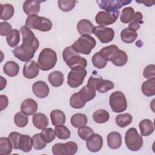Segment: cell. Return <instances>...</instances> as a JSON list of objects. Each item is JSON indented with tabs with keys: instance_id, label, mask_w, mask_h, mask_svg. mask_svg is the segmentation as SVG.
I'll return each instance as SVG.
<instances>
[{
	"instance_id": "obj_1",
	"label": "cell",
	"mask_w": 155,
	"mask_h": 155,
	"mask_svg": "<svg viewBox=\"0 0 155 155\" xmlns=\"http://www.w3.org/2000/svg\"><path fill=\"white\" fill-rule=\"evenodd\" d=\"M20 32L22 36V44L12 51L14 56L22 62H28L34 56L39 47V42L33 31L25 25L22 26Z\"/></svg>"
},
{
	"instance_id": "obj_2",
	"label": "cell",
	"mask_w": 155,
	"mask_h": 155,
	"mask_svg": "<svg viewBox=\"0 0 155 155\" xmlns=\"http://www.w3.org/2000/svg\"><path fill=\"white\" fill-rule=\"evenodd\" d=\"M8 137L10 139L15 150H20L25 153L30 152L31 150L33 140L30 136L14 131L10 133Z\"/></svg>"
},
{
	"instance_id": "obj_3",
	"label": "cell",
	"mask_w": 155,
	"mask_h": 155,
	"mask_svg": "<svg viewBox=\"0 0 155 155\" xmlns=\"http://www.w3.org/2000/svg\"><path fill=\"white\" fill-rule=\"evenodd\" d=\"M57 59V54L54 50L45 48L40 52L37 64L41 70L48 71L56 65Z\"/></svg>"
},
{
	"instance_id": "obj_4",
	"label": "cell",
	"mask_w": 155,
	"mask_h": 155,
	"mask_svg": "<svg viewBox=\"0 0 155 155\" xmlns=\"http://www.w3.org/2000/svg\"><path fill=\"white\" fill-rule=\"evenodd\" d=\"M62 58L70 69L78 66L84 68L87 66L86 59L81 56L71 46H68L64 48L62 51Z\"/></svg>"
},
{
	"instance_id": "obj_5",
	"label": "cell",
	"mask_w": 155,
	"mask_h": 155,
	"mask_svg": "<svg viewBox=\"0 0 155 155\" xmlns=\"http://www.w3.org/2000/svg\"><path fill=\"white\" fill-rule=\"evenodd\" d=\"M29 29L38 30L46 32L50 31L53 26L51 21L45 17L39 16L38 15L28 16L25 20V25Z\"/></svg>"
},
{
	"instance_id": "obj_6",
	"label": "cell",
	"mask_w": 155,
	"mask_h": 155,
	"mask_svg": "<svg viewBox=\"0 0 155 155\" xmlns=\"http://www.w3.org/2000/svg\"><path fill=\"white\" fill-rule=\"evenodd\" d=\"M96 41L95 39L88 35H81L71 45L72 48L78 53L89 54L95 47Z\"/></svg>"
},
{
	"instance_id": "obj_7",
	"label": "cell",
	"mask_w": 155,
	"mask_h": 155,
	"mask_svg": "<svg viewBox=\"0 0 155 155\" xmlns=\"http://www.w3.org/2000/svg\"><path fill=\"white\" fill-rule=\"evenodd\" d=\"M125 142L129 150L137 151L142 147L143 140L142 137L139 134L137 130L133 127L129 128L125 133Z\"/></svg>"
},
{
	"instance_id": "obj_8",
	"label": "cell",
	"mask_w": 155,
	"mask_h": 155,
	"mask_svg": "<svg viewBox=\"0 0 155 155\" xmlns=\"http://www.w3.org/2000/svg\"><path fill=\"white\" fill-rule=\"evenodd\" d=\"M87 74L85 68L78 66L71 69L67 76V84L71 88H77L81 85Z\"/></svg>"
},
{
	"instance_id": "obj_9",
	"label": "cell",
	"mask_w": 155,
	"mask_h": 155,
	"mask_svg": "<svg viewBox=\"0 0 155 155\" xmlns=\"http://www.w3.org/2000/svg\"><path fill=\"white\" fill-rule=\"evenodd\" d=\"M109 104L114 113H121L127 108V101L124 93L116 91L112 93L109 98Z\"/></svg>"
},
{
	"instance_id": "obj_10",
	"label": "cell",
	"mask_w": 155,
	"mask_h": 155,
	"mask_svg": "<svg viewBox=\"0 0 155 155\" xmlns=\"http://www.w3.org/2000/svg\"><path fill=\"white\" fill-rule=\"evenodd\" d=\"M78 145L76 142L69 141L66 143H55L51 148L54 155H73L78 151Z\"/></svg>"
},
{
	"instance_id": "obj_11",
	"label": "cell",
	"mask_w": 155,
	"mask_h": 155,
	"mask_svg": "<svg viewBox=\"0 0 155 155\" xmlns=\"http://www.w3.org/2000/svg\"><path fill=\"white\" fill-rule=\"evenodd\" d=\"M119 15V10L114 12L101 11L96 14L95 21L99 26L105 27L115 22L118 18Z\"/></svg>"
},
{
	"instance_id": "obj_12",
	"label": "cell",
	"mask_w": 155,
	"mask_h": 155,
	"mask_svg": "<svg viewBox=\"0 0 155 155\" xmlns=\"http://www.w3.org/2000/svg\"><path fill=\"white\" fill-rule=\"evenodd\" d=\"M93 85L96 90L101 93H104L114 88V85L111 81L103 79L101 76H91L88 81V83Z\"/></svg>"
},
{
	"instance_id": "obj_13",
	"label": "cell",
	"mask_w": 155,
	"mask_h": 155,
	"mask_svg": "<svg viewBox=\"0 0 155 155\" xmlns=\"http://www.w3.org/2000/svg\"><path fill=\"white\" fill-rule=\"evenodd\" d=\"M131 0H101L96 1L100 8L105 12H114L118 10L122 7L130 4Z\"/></svg>"
},
{
	"instance_id": "obj_14",
	"label": "cell",
	"mask_w": 155,
	"mask_h": 155,
	"mask_svg": "<svg viewBox=\"0 0 155 155\" xmlns=\"http://www.w3.org/2000/svg\"><path fill=\"white\" fill-rule=\"evenodd\" d=\"M93 33L97 37L101 42L107 44L112 41L114 37V31L110 27L96 26L94 27Z\"/></svg>"
},
{
	"instance_id": "obj_15",
	"label": "cell",
	"mask_w": 155,
	"mask_h": 155,
	"mask_svg": "<svg viewBox=\"0 0 155 155\" xmlns=\"http://www.w3.org/2000/svg\"><path fill=\"white\" fill-rule=\"evenodd\" d=\"M87 149L93 153H96L101 150L103 146V138L97 133H93L86 140Z\"/></svg>"
},
{
	"instance_id": "obj_16",
	"label": "cell",
	"mask_w": 155,
	"mask_h": 155,
	"mask_svg": "<svg viewBox=\"0 0 155 155\" xmlns=\"http://www.w3.org/2000/svg\"><path fill=\"white\" fill-rule=\"evenodd\" d=\"M39 73V68L35 61L30 60L24 64L22 74L24 78L32 79L38 76Z\"/></svg>"
},
{
	"instance_id": "obj_17",
	"label": "cell",
	"mask_w": 155,
	"mask_h": 155,
	"mask_svg": "<svg viewBox=\"0 0 155 155\" xmlns=\"http://www.w3.org/2000/svg\"><path fill=\"white\" fill-rule=\"evenodd\" d=\"M32 91L36 97L42 99L46 97L48 95L50 89L45 82L38 81L33 84Z\"/></svg>"
},
{
	"instance_id": "obj_18",
	"label": "cell",
	"mask_w": 155,
	"mask_h": 155,
	"mask_svg": "<svg viewBox=\"0 0 155 155\" xmlns=\"http://www.w3.org/2000/svg\"><path fill=\"white\" fill-rule=\"evenodd\" d=\"M43 1L38 0H27L22 6L24 13L28 16L33 15H37L40 10V4Z\"/></svg>"
},
{
	"instance_id": "obj_19",
	"label": "cell",
	"mask_w": 155,
	"mask_h": 155,
	"mask_svg": "<svg viewBox=\"0 0 155 155\" xmlns=\"http://www.w3.org/2000/svg\"><path fill=\"white\" fill-rule=\"evenodd\" d=\"M96 88L93 85L87 84L78 93L81 100L86 104L94 98L96 96Z\"/></svg>"
},
{
	"instance_id": "obj_20",
	"label": "cell",
	"mask_w": 155,
	"mask_h": 155,
	"mask_svg": "<svg viewBox=\"0 0 155 155\" xmlns=\"http://www.w3.org/2000/svg\"><path fill=\"white\" fill-rule=\"evenodd\" d=\"M38 110V104L33 99H25L21 105V111L27 116L33 115Z\"/></svg>"
},
{
	"instance_id": "obj_21",
	"label": "cell",
	"mask_w": 155,
	"mask_h": 155,
	"mask_svg": "<svg viewBox=\"0 0 155 155\" xmlns=\"http://www.w3.org/2000/svg\"><path fill=\"white\" fill-rule=\"evenodd\" d=\"M110 61L116 66L122 67L127 64L128 61V55L124 51L118 48L112 54Z\"/></svg>"
},
{
	"instance_id": "obj_22",
	"label": "cell",
	"mask_w": 155,
	"mask_h": 155,
	"mask_svg": "<svg viewBox=\"0 0 155 155\" xmlns=\"http://www.w3.org/2000/svg\"><path fill=\"white\" fill-rule=\"evenodd\" d=\"M122 136L117 131L110 132L107 135V144L111 149L116 150L119 148L122 144Z\"/></svg>"
},
{
	"instance_id": "obj_23",
	"label": "cell",
	"mask_w": 155,
	"mask_h": 155,
	"mask_svg": "<svg viewBox=\"0 0 155 155\" xmlns=\"http://www.w3.org/2000/svg\"><path fill=\"white\" fill-rule=\"evenodd\" d=\"M32 122L35 127L39 130H43L48 125L49 121L47 116L42 113H36L33 114Z\"/></svg>"
},
{
	"instance_id": "obj_24",
	"label": "cell",
	"mask_w": 155,
	"mask_h": 155,
	"mask_svg": "<svg viewBox=\"0 0 155 155\" xmlns=\"http://www.w3.org/2000/svg\"><path fill=\"white\" fill-rule=\"evenodd\" d=\"M94 25L92 22L86 19L80 20L76 26L77 30L81 35H88L93 33Z\"/></svg>"
},
{
	"instance_id": "obj_25",
	"label": "cell",
	"mask_w": 155,
	"mask_h": 155,
	"mask_svg": "<svg viewBox=\"0 0 155 155\" xmlns=\"http://www.w3.org/2000/svg\"><path fill=\"white\" fill-rule=\"evenodd\" d=\"M139 127L141 136H148L151 135L154 131V126L153 122L148 119L142 120L139 124Z\"/></svg>"
},
{
	"instance_id": "obj_26",
	"label": "cell",
	"mask_w": 155,
	"mask_h": 155,
	"mask_svg": "<svg viewBox=\"0 0 155 155\" xmlns=\"http://www.w3.org/2000/svg\"><path fill=\"white\" fill-rule=\"evenodd\" d=\"M50 119L52 124L56 127L61 125H64L65 123V114L60 110H53L50 113Z\"/></svg>"
},
{
	"instance_id": "obj_27",
	"label": "cell",
	"mask_w": 155,
	"mask_h": 155,
	"mask_svg": "<svg viewBox=\"0 0 155 155\" xmlns=\"http://www.w3.org/2000/svg\"><path fill=\"white\" fill-rule=\"evenodd\" d=\"M141 90L145 96H153L155 94V78L143 82L141 86Z\"/></svg>"
},
{
	"instance_id": "obj_28",
	"label": "cell",
	"mask_w": 155,
	"mask_h": 155,
	"mask_svg": "<svg viewBox=\"0 0 155 155\" xmlns=\"http://www.w3.org/2000/svg\"><path fill=\"white\" fill-rule=\"evenodd\" d=\"M48 80L54 87H59L63 84L64 79L63 73L60 71H54L48 76Z\"/></svg>"
},
{
	"instance_id": "obj_29",
	"label": "cell",
	"mask_w": 155,
	"mask_h": 155,
	"mask_svg": "<svg viewBox=\"0 0 155 155\" xmlns=\"http://www.w3.org/2000/svg\"><path fill=\"white\" fill-rule=\"evenodd\" d=\"M3 71L5 74L10 77H15L18 74L19 71V65L13 61H7L3 67Z\"/></svg>"
},
{
	"instance_id": "obj_30",
	"label": "cell",
	"mask_w": 155,
	"mask_h": 155,
	"mask_svg": "<svg viewBox=\"0 0 155 155\" xmlns=\"http://www.w3.org/2000/svg\"><path fill=\"white\" fill-rule=\"evenodd\" d=\"M122 41L126 44L133 43L137 38V33L130 28H124L120 32Z\"/></svg>"
},
{
	"instance_id": "obj_31",
	"label": "cell",
	"mask_w": 155,
	"mask_h": 155,
	"mask_svg": "<svg viewBox=\"0 0 155 155\" xmlns=\"http://www.w3.org/2000/svg\"><path fill=\"white\" fill-rule=\"evenodd\" d=\"M87 117L83 113H76L70 118V123L74 128H80L87 124Z\"/></svg>"
},
{
	"instance_id": "obj_32",
	"label": "cell",
	"mask_w": 155,
	"mask_h": 155,
	"mask_svg": "<svg viewBox=\"0 0 155 155\" xmlns=\"http://www.w3.org/2000/svg\"><path fill=\"white\" fill-rule=\"evenodd\" d=\"M1 6V15L0 18L2 20L7 21L12 18L15 13L13 6L10 4H0Z\"/></svg>"
},
{
	"instance_id": "obj_33",
	"label": "cell",
	"mask_w": 155,
	"mask_h": 155,
	"mask_svg": "<svg viewBox=\"0 0 155 155\" xmlns=\"http://www.w3.org/2000/svg\"><path fill=\"white\" fill-rule=\"evenodd\" d=\"M133 117L130 113H121L118 114L115 121L117 125L120 128H125L132 122Z\"/></svg>"
},
{
	"instance_id": "obj_34",
	"label": "cell",
	"mask_w": 155,
	"mask_h": 155,
	"mask_svg": "<svg viewBox=\"0 0 155 155\" xmlns=\"http://www.w3.org/2000/svg\"><path fill=\"white\" fill-rule=\"evenodd\" d=\"M93 119L96 123L104 124L109 120L110 114L105 110L99 109L93 113Z\"/></svg>"
},
{
	"instance_id": "obj_35",
	"label": "cell",
	"mask_w": 155,
	"mask_h": 155,
	"mask_svg": "<svg viewBox=\"0 0 155 155\" xmlns=\"http://www.w3.org/2000/svg\"><path fill=\"white\" fill-rule=\"evenodd\" d=\"M13 145L8 137H2L0 138V154L8 155L12 151Z\"/></svg>"
},
{
	"instance_id": "obj_36",
	"label": "cell",
	"mask_w": 155,
	"mask_h": 155,
	"mask_svg": "<svg viewBox=\"0 0 155 155\" xmlns=\"http://www.w3.org/2000/svg\"><path fill=\"white\" fill-rule=\"evenodd\" d=\"M6 41L7 44L11 47L17 46L20 41V33L17 29H13L12 31L7 36Z\"/></svg>"
},
{
	"instance_id": "obj_37",
	"label": "cell",
	"mask_w": 155,
	"mask_h": 155,
	"mask_svg": "<svg viewBox=\"0 0 155 155\" xmlns=\"http://www.w3.org/2000/svg\"><path fill=\"white\" fill-rule=\"evenodd\" d=\"M54 131L57 137L61 140H67L70 138L71 135L70 130L64 125L55 127Z\"/></svg>"
},
{
	"instance_id": "obj_38",
	"label": "cell",
	"mask_w": 155,
	"mask_h": 155,
	"mask_svg": "<svg viewBox=\"0 0 155 155\" xmlns=\"http://www.w3.org/2000/svg\"><path fill=\"white\" fill-rule=\"evenodd\" d=\"M134 15V10L133 7H127L123 8L120 17V20L124 24L130 23Z\"/></svg>"
},
{
	"instance_id": "obj_39",
	"label": "cell",
	"mask_w": 155,
	"mask_h": 155,
	"mask_svg": "<svg viewBox=\"0 0 155 155\" xmlns=\"http://www.w3.org/2000/svg\"><path fill=\"white\" fill-rule=\"evenodd\" d=\"M118 47L115 45H110L105 47H103L99 51V54L107 62L110 61V58L112 54L116 50L118 49Z\"/></svg>"
},
{
	"instance_id": "obj_40",
	"label": "cell",
	"mask_w": 155,
	"mask_h": 155,
	"mask_svg": "<svg viewBox=\"0 0 155 155\" xmlns=\"http://www.w3.org/2000/svg\"><path fill=\"white\" fill-rule=\"evenodd\" d=\"M142 19H143L142 13L139 12H136V13H134L133 19L128 24V28L134 31H137V30L139 29L140 27V24L143 23Z\"/></svg>"
},
{
	"instance_id": "obj_41",
	"label": "cell",
	"mask_w": 155,
	"mask_h": 155,
	"mask_svg": "<svg viewBox=\"0 0 155 155\" xmlns=\"http://www.w3.org/2000/svg\"><path fill=\"white\" fill-rule=\"evenodd\" d=\"M28 122V117L27 115L22 111L18 112L14 116V123L15 125L20 128L25 127Z\"/></svg>"
},
{
	"instance_id": "obj_42",
	"label": "cell",
	"mask_w": 155,
	"mask_h": 155,
	"mask_svg": "<svg viewBox=\"0 0 155 155\" xmlns=\"http://www.w3.org/2000/svg\"><path fill=\"white\" fill-rule=\"evenodd\" d=\"M40 134L42 139L47 143L51 142L56 136L55 131L51 128H45L43 129Z\"/></svg>"
},
{
	"instance_id": "obj_43",
	"label": "cell",
	"mask_w": 155,
	"mask_h": 155,
	"mask_svg": "<svg viewBox=\"0 0 155 155\" xmlns=\"http://www.w3.org/2000/svg\"><path fill=\"white\" fill-rule=\"evenodd\" d=\"M91 61L93 65L97 68L102 69L107 64V61H105L100 54L99 52H96L92 56Z\"/></svg>"
},
{
	"instance_id": "obj_44",
	"label": "cell",
	"mask_w": 155,
	"mask_h": 155,
	"mask_svg": "<svg viewBox=\"0 0 155 155\" xmlns=\"http://www.w3.org/2000/svg\"><path fill=\"white\" fill-rule=\"evenodd\" d=\"M70 104L72 108L75 109L82 108L85 105V103L81 100L78 93H73L71 96L70 98Z\"/></svg>"
},
{
	"instance_id": "obj_45",
	"label": "cell",
	"mask_w": 155,
	"mask_h": 155,
	"mask_svg": "<svg viewBox=\"0 0 155 155\" xmlns=\"http://www.w3.org/2000/svg\"><path fill=\"white\" fill-rule=\"evenodd\" d=\"M76 1L74 0H59L58 2L59 8L65 12L71 11L75 6Z\"/></svg>"
},
{
	"instance_id": "obj_46",
	"label": "cell",
	"mask_w": 155,
	"mask_h": 155,
	"mask_svg": "<svg viewBox=\"0 0 155 155\" xmlns=\"http://www.w3.org/2000/svg\"><path fill=\"white\" fill-rule=\"evenodd\" d=\"M31 138L33 140V147L35 150H41L46 147L47 143L42 139L40 133L35 134Z\"/></svg>"
},
{
	"instance_id": "obj_47",
	"label": "cell",
	"mask_w": 155,
	"mask_h": 155,
	"mask_svg": "<svg viewBox=\"0 0 155 155\" xmlns=\"http://www.w3.org/2000/svg\"><path fill=\"white\" fill-rule=\"evenodd\" d=\"M93 133H94L93 129L85 125L79 128L78 130V134L79 137L84 140H87L88 137L91 136Z\"/></svg>"
},
{
	"instance_id": "obj_48",
	"label": "cell",
	"mask_w": 155,
	"mask_h": 155,
	"mask_svg": "<svg viewBox=\"0 0 155 155\" xmlns=\"http://www.w3.org/2000/svg\"><path fill=\"white\" fill-rule=\"evenodd\" d=\"M143 76L148 79L155 78V65L150 64L146 66L143 71Z\"/></svg>"
},
{
	"instance_id": "obj_49",
	"label": "cell",
	"mask_w": 155,
	"mask_h": 155,
	"mask_svg": "<svg viewBox=\"0 0 155 155\" xmlns=\"http://www.w3.org/2000/svg\"><path fill=\"white\" fill-rule=\"evenodd\" d=\"M12 31V25L7 22L0 23V35L2 36H7Z\"/></svg>"
},
{
	"instance_id": "obj_50",
	"label": "cell",
	"mask_w": 155,
	"mask_h": 155,
	"mask_svg": "<svg viewBox=\"0 0 155 155\" xmlns=\"http://www.w3.org/2000/svg\"><path fill=\"white\" fill-rule=\"evenodd\" d=\"M8 104V99L7 96L4 94L0 95V105H1V110L2 111L7 108Z\"/></svg>"
},
{
	"instance_id": "obj_51",
	"label": "cell",
	"mask_w": 155,
	"mask_h": 155,
	"mask_svg": "<svg viewBox=\"0 0 155 155\" xmlns=\"http://www.w3.org/2000/svg\"><path fill=\"white\" fill-rule=\"evenodd\" d=\"M0 81H1V88H0V90H2L7 85V80L4 78L2 76L0 77Z\"/></svg>"
},
{
	"instance_id": "obj_52",
	"label": "cell",
	"mask_w": 155,
	"mask_h": 155,
	"mask_svg": "<svg viewBox=\"0 0 155 155\" xmlns=\"http://www.w3.org/2000/svg\"><path fill=\"white\" fill-rule=\"evenodd\" d=\"M137 2L139 3H142L143 4L147 6V7H150V6H152L154 5V1H137Z\"/></svg>"
}]
</instances>
